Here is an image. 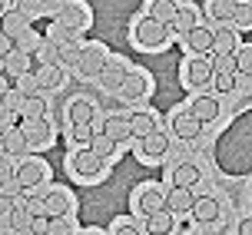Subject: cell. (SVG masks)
Wrapping results in <instances>:
<instances>
[{
    "label": "cell",
    "mask_w": 252,
    "mask_h": 235,
    "mask_svg": "<svg viewBox=\"0 0 252 235\" xmlns=\"http://www.w3.org/2000/svg\"><path fill=\"white\" fill-rule=\"evenodd\" d=\"M169 33H173V27L159 24L156 17H143L136 24V40L143 47H163L166 40H169Z\"/></svg>",
    "instance_id": "cell-1"
},
{
    "label": "cell",
    "mask_w": 252,
    "mask_h": 235,
    "mask_svg": "<svg viewBox=\"0 0 252 235\" xmlns=\"http://www.w3.org/2000/svg\"><path fill=\"white\" fill-rule=\"evenodd\" d=\"M100 169H103V156H96L90 146L80 149V152L73 156V173L76 176H96Z\"/></svg>",
    "instance_id": "cell-2"
},
{
    "label": "cell",
    "mask_w": 252,
    "mask_h": 235,
    "mask_svg": "<svg viewBox=\"0 0 252 235\" xmlns=\"http://www.w3.org/2000/svg\"><path fill=\"white\" fill-rule=\"evenodd\" d=\"M213 76H216V70L209 60H189V66H186L189 87H206V83H213Z\"/></svg>",
    "instance_id": "cell-3"
},
{
    "label": "cell",
    "mask_w": 252,
    "mask_h": 235,
    "mask_svg": "<svg viewBox=\"0 0 252 235\" xmlns=\"http://www.w3.org/2000/svg\"><path fill=\"white\" fill-rule=\"evenodd\" d=\"M83 76H100L103 70H106V57H103L100 47H90L83 50V57H80V66H76Z\"/></svg>",
    "instance_id": "cell-4"
},
{
    "label": "cell",
    "mask_w": 252,
    "mask_h": 235,
    "mask_svg": "<svg viewBox=\"0 0 252 235\" xmlns=\"http://www.w3.org/2000/svg\"><path fill=\"white\" fill-rule=\"evenodd\" d=\"M192 206H196V196L186 186H173L166 192V209L169 212H192Z\"/></svg>",
    "instance_id": "cell-5"
},
{
    "label": "cell",
    "mask_w": 252,
    "mask_h": 235,
    "mask_svg": "<svg viewBox=\"0 0 252 235\" xmlns=\"http://www.w3.org/2000/svg\"><path fill=\"white\" fill-rule=\"evenodd\" d=\"M186 47L196 50V53H209L216 47V33L213 30H206V27H192L186 33Z\"/></svg>",
    "instance_id": "cell-6"
},
{
    "label": "cell",
    "mask_w": 252,
    "mask_h": 235,
    "mask_svg": "<svg viewBox=\"0 0 252 235\" xmlns=\"http://www.w3.org/2000/svg\"><path fill=\"white\" fill-rule=\"evenodd\" d=\"M173 129H176L179 139H196L202 133V119H196L192 113H176V119H173Z\"/></svg>",
    "instance_id": "cell-7"
},
{
    "label": "cell",
    "mask_w": 252,
    "mask_h": 235,
    "mask_svg": "<svg viewBox=\"0 0 252 235\" xmlns=\"http://www.w3.org/2000/svg\"><path fill=\"white\" fill-rule=\"evenodd\" d=\"M0 30H3L7 37L17 40L27 30V13L24 10H3V13H0Z\"/></svg>",
    "instance_id": "cell-8"
},
{
    "label": "cell",
    "mask_w": 252,
    "mask_h": 235,
    "mask_svg": "<svg viewBox=\"0 0 252 235\" xmlns=\"http://www.w3.org/2000/svg\"><path fill=\"white\" fill-rule=\"evenodd\" d=\"M24 136H27V143H33V146H40V143H47L50 139V123L40 116V119H24Z\"/></svg>",
    "instance_id": "cell-9"
},
{
    "label": "cell",
    "mask_w": 252,
    "mask_h": 235,
    "mask_svg": "<svg viewBox=\"0 0 252 235\" xmlns=\"http://www.w3.org/2000/svg\"><path fill=\"white\" fill-rule=\"evenodd\" d=\"M17 179H20V186L30 189V186H40V179H43V166L37 159H27L17 166Z\"/></svg>",
    "instance_id": "cell-10"
},
{
    "label": "cell",
    "mask_w": 252,
    "mask_h": 235,
    "mask_svg": "<svg viewBox=\"0 0 252 235\" xmlns=\"http://www.w3.org/2000/svg\"><path fill=\"white\" fill-rule=\"evenodd\" d=\"M146 232H150V235H169V232H173V212L163 209V212L146 215Z\"/></svg>",
    "instance_id": "cell-11"
},
{
    "label": "cell",
    "mask_w": 252,
    "mask_h": 235,
    "mask_svg": "<svg viewBox=\"0 0 252 235\" xmlns=\"http://www.w3.org/2000/svg\"><path fill=\"white\" fill-rule=\"evenodd\" d=\"M189 113H192L196 119H202V123H213L216 116H219V103H216L213 96H199L192 106H189Z\"/></svg>",
    "instance_id": "cell-12"
},
{
    "label": "cell",
    "mask_w": 252,
    "mask_h": 235,
    "mask_svg": "<svg viewBox=\"0 0 252 235\" xmlns=\"http://www.w3.org/2000/svg\"><path fill=\"white\" fill-rule=\"evenodd\" d=\"M166 149H169L166 133H150V136L143 139V156L146 159H159V156H166Z\"/></svg>",
    "instance_id": "cell-13"
},
{
    "label": "cell",
    "mask_w": 252,
    "mask_h": 235,
    "mask_svg": "<svg viewBox=\"0 0 252 235\" xmlns=\"http://www.w3.org/2000/svg\"><path fill=\"white\" fill-rule=\"evenodd\" d=\"M236 0H206V13L213 17V20H232L236 17Z\"/></svg>",
    "instance_id": "cell-14"
},
{
    "label": "cell",
    "mask_w": 252,
    "mask_h": 235,
    "mask_svg": "<svg viewBox=\"0 0 252 235\" xmlns=\"http://www.w3.org/2000/svg\"><path fill=\"white\" fill-rule=\"evenodd\" d=\"M93 110H96V103L87 96H80L70 103V119L73 123H93Z\"/></svg>",
    "instance_id": "cell-15"
},
{
    "label": "cell",
    "mask_w": 252,
    "mask_h": 235,
    "mask_svg": "<svg viewBox=\"0 0 252 235\" xmlns=\"http://www.w3.org/2000/svg\"><path fill=\"white\" fill-rule=\"evenodd\" d=\"M192 215H196L199 222H216V219H219V202H216V199H209V196L196 199V206H192Z\"/></svg>",
    "instance_id": "cell-16"
},
{
    "label": "cell",
    "mask_w": 252,
    "mask_h": 235,
    "mask_svg": "<svg viewBox=\"0 0 252 235\" xmlns=\"http://www.w3.org/2000/svg\"><path fill=\"white\" fill-rule=\"evenodd\" d=\"M103 133H106V136H113L116 143H123V139L133 136V129H129V119H120V116H106V123H103Z\"/></svg>",
    "instance_id": "cell-17"
},
{
    "label": "cell",
    "mask_w": 252,
    "mask_h": 235,
    "mask_svg": "<svg viewBox=\"0 0 252 235\" xmlns=\"http://www.w3.org/2000/svg\"><path fill=\"white\" fill-rule=\"evenodd\" d=\"M176 13H179L176 0H153V10H150V17H156L159 24H169V27H173Z\"/></svg>",
    "instance_id": "cell-18"
},
{
    "label": "cell",
    "mask_w": 252,
    "mask_h": 235,
    "mask_svg": "<svg viewBox=\"0 0 252 235\" xmlns=\"http://www.w3.org/2000/svg\"><path fill=\"white\" fill-rule=\"evenodd\" d=\"M66 212H70V199L63 196V192L43 196V215H66Z\"/></svg>",
    "instance_id": "cell-19"
},
{
    "label": "cell",
    "mask_w": 252,
    "mask_h": 235,
    "mask_svg": "<svg viewBox=\"0 0 252 235\" xmlns=\"http://www.w3.org/2000/svg\"><path fill=\"white\" fill-rule=\"evenodd\" d=\"M129 129H133V136L146 139L150 133H156V119L150 113H136V116H129Z\"/></svg>",
    "instance_id": "cell-20"
},
{
    "label": "cell",
    "mask_w": 252,
    "mask_h": 235,
    "mask_svg": "<svg viewBox=\"0 0 252 235\" xmlns=\"http://www.w3.org/2000/svg\"><path fill=\"white\" fill-rule=\"evenodd\" d=\"M139 209L146 212V215H153V212H163V209H166V196H163V192H156V189H146V192L139 196Z\"/></svg>",
    "instance_id": "cell-21"
},
{
    "label": "cell",
    "mask_w": 252,
    "mask_h": 235,
    "mask_svg": "<svg viewBox=\"0 0 252 235\" xmlns=\"http://www.w3.org/2000/svg\"><path fill=\"white\" fill-rule=\"evenodd\" d=\"M199 182V169L192 166V162H183V166H176V173H173V186H196Z\"/></svg>",
    "instance_id": "cell-22"
},
{
    "label": "cell",
    "mask_w": 252,
    "mask_h": 235,
    "mask_svg": "<svg viewBox=\"0 0 252 235\" xmlns=\"http://www.w3.org/2000/svg\"><path fill=\"white\" fill-rule=\"evenodd\" d=\"M100 83H103L106 89H123V83H126V70H123V66H110V63H106V70L100 73Z\"/></svg>",
    "instance_id": "cell-23"
},
{
    "label": "cell",
    "mask_w": 252,
    "mask_h": 235,
    "mask_svg": "<svg viewBox=\"0 0 252 235\" xmlns=\"http://www.w3.org/2000/svg\"><path fill=\"white\" fill-rule=\"evenodd\" d=\"M90 149L96 152V156H103V159H110L116 149V139L106 136V133H93V139H90Z\"/></svg>",
    "instance_id": "cell-24"
},
{
    "label": "cell",
    "mask_w": 252,
    "mask_h": 235,
    "mask_svg": "<svg viewBox=\"0 0 252 235\" xmlns=\"http://www.w3.org/2000/svg\"><path fill=\"white\" fill-rule=\"evenodd\" d=\"M123 93H126L129 99H139L143 93H146V76H143V73H126Z\"/></svg>",
    "instance_id": "cell-25"
},
{
    "label": "cell",
    "mask_w": 252,
    "mask_h": 235,
    "mask_svg": "<svg viewBox=\"0 0 252 235\" xmlns=\"http://www.w3.org/2000/svg\"><path fill=\"white\" fill-rule=\"evenodd\" d=\"M192 27H196V10H192V7H179L176 20H173V30L186 37V33H189V30H192Z\"/></svg>",
    "instance_id": "cell-26"
},
{
    "label": "cell",
    "mask_w": 252,
    "mask_h": 235,
    "mask_svg": "<svg viewBox=\"0 0 252 235\" xmlns=\"http://www.w3.org/2000/svg\"><path fill=\"white\" fill-rule=\"evenodd\" d=\"M37 83H40V89H60V83H63L60 66H47V70H40Z\"/></svg>",
    "instance_id": "cell-27"
},
{
    "label": "cell",
    "mask_w": 252,
    "mask_h": 235,
    "mask_svg": "<svg viewBox=\"0 0 252 235\" xmlns=\"http://www.w3.org/2000/svg\"><path fill=\"white\" fill-rule=\"evenodd\" d=\"M213 70L216 73H239V57L236 53H216Z\"/></svg>",
    "instance_id": "cell-28"
},
{
    "label": "cell",
    "mask_w": 252,
    "mask_h": 235,
    "mask_svg": "<svg viewBox=\"0 0 252 235\" xmlns=\"http://www.w3.org/2000/svg\"><path fill=\"white\" fill-rule=\"evenodd\" d=\"M43 106H47V103H43L40 96H24L20 116H24V119H40V116H43Z\"/></svg>",
    "instance_id": "cell-29"
},
{
    "label": "cell",
    "mask_w": 252,
    "mask_h": 235,
    "mask_svg": "<svg viewBox=\"0 0 252 235\" xmlns=\"http://www.w3.org/2000/svg\"><path fill=\"white\" fill-rule=\"evenodd\" d=\"M3 139H7V152H13V156H20V152L27 149L24 129H7V133H3Z\"/></svg>",
    "instance_id": "cell-30"
},
{
    "label": "cell",
    "mask_w": 252,
    "mask_h": 235,
    "mask_svg": "<svg viewBox=\"0 0 252 235\" xmlns=\"http://www.w3.org/2000/svg\"><path fill=\"white\" fill-rule=\"evenodd\" d=\"M216 53H232L236 50V33L232 30H216Z\"/></svg>",
    "instance_id": "cell-31"
},
{
    "label": "cell",
    "mask_w": 252,
    "mask_h": 235,
    "mask_svg": "<svg viewBox=\"0 0 252 235\" xmlns=\"http://www.w3.org/2000/svg\"><path fill=\"white\" fill-rule=\"evenodd\" d=\"M213 83H216L219 93H232V89H236V73H216Z\"/></svg>",
    "instance_id": "cell-32"
},
{
    "label": "cell",
    "mask_w": 252,
    "mask_h": 235,
    "mask_svg": "<svg viewBox=\"0 0 252 235\" xmlns=\"http://www.w3.org/2000/svg\"><path fill=\"white\" fill-rule=\"evenodd\" d=\"M17 10H24L27 17H33V13L47 10V3H43V0H17Z\"/></svg>",
    "instance_id": "cell-33"
},
{
    "label": "cell",
    "mask_w": 252,
    "mask_h": 235,
    "mask_svg": "<svg viewBox=\"0 0 252 235\" xmlns=\"http://www.w3.org/2000/svg\"><path fill=\"white\" fill-rule=\"evenodd\" d=\"M73 139H76V143H83V146H90V139H93V126H90V123H73Z\"/></svg>",
    "instance_id": "cell-34"
},
{
    "label": "cell",
    "mask_w": 252,
    "mask_h": 235,
    "mask_svg": "<svg viewBox=\"0 0 252 235\" xmlns=\"http://www.w3.org/2000/svg\"><path fill=\"white\" fill-rule=\"evenodd\" d=\"M232 20H236L239 27H252V3H246V0H242L239 7H236V17H232Z\"/></svg>",
    "instance_id": "cell-35"
},
{
    "label": "cell",
    "mask_w": 252,
    "mask_h": 235,
    "mask_svg": "<svg viewBox=\"0 0 252 235\" xmlns=\"http://www.w3.org/2000/svg\"><path fill=\"white\" fill-rule=\"evenodd\" d=\"M24 66H27V57H24V53H17V50H13V53H7V73H20Z\"/></svg>",
    "instance_id": "cell-36"
},
{
    "label": "cell",
    "mask_w": 252,
    "mask_h": 235,
    "mask_svg": "<svg viewBox=\"0 0 252 235\" xmlns=\"http://www.w3.org/2000/svg\"><path fill=\"white\" fill-rule=\"evenodd\" d=\"M0 192H3V196H10V199H17L20 192H24V186H20V179L13 176V179H7V182H0Z\"/></svg>",
    "instance_id": "cell-37"
},
{
    "label": "cell",
    "mask_w": 252,
    "mask_h": 235,
    "mask_svg": "<svg viewBox=\"0 0 252 235\" xmlns=\"http://www.w3.org/2000/svg\"><path fill=\"white\" fill-rule=\"evenodd\" d=\"M30 232H33V235H47V232H50V215H33Z\"/></svg>",
    "instance_id": "cell-38"
},
{
    "label": "cell",
    "mask_w": 252,
    "mask_h": 235,
    "mask_svg": "<svg viewBox=\"0 0 252 235\" xmlns=\"http://www.w3.org/2000/svg\"><path fill=\"white\" fill-rule=\"evenodd\" d=\"M47 235H70L66 219H63V215H50V232H47Z\"/></svg>",
    "instance_id": "cell-39"
},
{
    "label": "cell",
    "mask_w": 252,
    "mask_h": 235,
    "mask_svg": "<svg viewBox=\"0 0 252 235\" xmlns=\"http://www.w3.org/2000/svg\"><path fill=\"white\" fill-rule=\"evenodd\" d=\"M17 87H20L24 96H33V93L40 89V83H37V76H33V80H30V76H20V83H17Z\"/></svg>",
    "instance_id": "cell-40"
},
{
    "label": "cell",
    "mask_w": 252,
    "mask_h": 235,
    "mask_svg": "<svg viewBox=\"0 0 252 235\" xmlns=\"http://www.w3.org/2000/svg\"><path fill=\"white\" fill-rule=\"evenodd\" d=\"M239 73H252V47H242V53H239Z\"/></svg>",
    "instance_id": "cell-41"
},
{
    "label": "cell",
    "mask_w": 252,
    "mask_h": 235,
    "mask_svg": "<svg viewBox=\"0 0 252 235\" xmlns=\"http://www.w3.org/2000/svg\"><path fill=\"white\" fill-rule=\"evenodd\" d=\"M17 119V110H7V106H0V133H7V126Z\"/></svg>",
    "instance_id": "cell-42"
},
{
    "label": "cell",
    "mask_w": 252,
    "mask_h": 235,
    "mask_svg": "<svg viewBox=\"0 0 252 235\" xmlns=\"http://www.w3.org/2000/svg\"><path fill=\"white\" fill-rule=\"evenodd\" d=\"M13 50H17V40L7 37V33L0 30V57H7V53H13Z\"/></svg>",
    "instance_id": "cell-43"
},
{
    "label": "cell",
    "mask_w": 252,
    "mask_h": 235,
    "mask_svg": "<svg viewBox=\"0 0 252 235\" xmlns=\"http://www.w3.org/2000/svg\"><path fill=\"white\" fill-rule=\"evenodd\" d=\"M80 57H83V50H76V47H66V50H63V63H73V66H80Z\"/></svg>",
    "instance_id": "cell-44"
},
{
    "label": "cell",
    "mask_w": 252,
    "mask_h": 235,
    "mask_svg": "<svg viewBox=\"0 0 252 235\" xmlns=\"http://www.w3.org/2000/svg\"><path fill=\"white\" fill-rule=\"evenodd\" d=\"M17 176V169L10 166V159H0V182H7V179H13Z\"/></svg>",
    "instance_id": "cell-45"
},
{
    "label": "cell",
    "mask_w": 252,
    "mask_h": 235,
    "mask_svg": "<svg viewBox=\"0 0 252 235\" xmlns=\"http://www.w3.org/2000/svg\"><path fill=\"white\" fill-rule=\"evenodd\" d=\"M7 212H13V199L0 192V215H7Z\"/></svg>",
    "instance_id": "cell-46"
},
{
    "label": "cell",
    "mask_w": 252,
    "mask_h": 235,
    "mask_svg": "<svg viewBox=\"0 0 252 235\" xmlns=\"http://www.w3.org/2000/svg\"><path fill=\"white\" fill-rule=\"evenodd\" d=\"M10 87H13V80H10L7 73H3V76H0V99H3L7 93H10Z\"/></svg>",
    "instance_id": "cell-47"
},
{
    "label": "cell",
    "mask_w": 252,
    "mask_h": 235,
    "mask_svg": "<svg viewBox=\"0 0 252 235\" xmlns=\"http://www.w3.org/2000/svg\"><path fill=\"white\" fill-rule=\"evenodd\" d=\"M239 235H252V219H242L239 222Z\"/></svg>",
    "instance_id": "cell-48"
},
{
    "label": "cell",
    "mask_w": 252,
    "mask_h": 235,
    "mask_svg": "<svg viewBox=\"0 0 252 235\" xmlns=\"http://www.w3.org/2000/svg\"><path fill=\"white\" fill-rule=\"evenodd\" d=\"M43 3H47V13H53V10H60V7H63V0H43Z\"/></svg>",
    "instance_id": "cell-49"
},
{
    "label": "cell",
    "mask_w": 252,
    "mask_h": 235,
    "mask_svg": "<svg viewBox=\"0 0 252 235\" xmlns=\"http://www.w3.org/2000/svg\"><path fill=\"white\" fill-rule=\"evenodd\" d=\"M116 235H139V232L133 229V225H120V229H116Z\"/></svg>",
    "instance_id": "cell-50"
},
{
    "label": "cell",
    "mask_w": 252,
    "mask_h": 235,
    "mask_svg": "<svg viewBox=\"0 0 252 235\" xmlns=\"http://www.w3.org/2000/svg\"><path fill=\"white\" fill-rule=\"evenodd\" d=\"M3 152H7V139H3V133H0V159H3Z\"/></svg>",
    "instance_id": "cell-51"
},
{
    "label": "cell",
    "mask_w": 252,
    "mask_h": 235,
    "mask_svg": "<svg viewBox=\"0 0 252 235\" xmlns=\"http://www.w3.org/2000/svg\"><path fill=\"white\" fill-rule=\"evenodd\" d=\"M7 73V57H0V76Z\"/></svg>",
    "instance_id": "cell-52"
},
{
    "label": "cell",
    "mask_w": 252,
    "mask_h": 235,
    "mask_svg": "<svg viewBox=\"0 0 252 235\" xmlns=\"http://www.w3.org/2000/svg\"><path fill=\"white\" fill-rule=\"evenodd\" d=\"M0 13H3V0H0Z\"/></svg>",
    "instance_id": "cell-53"
},
{
    "label": "cell",
    "mask_w": 252,
    "mask_h": 235,
    "mask_svg": "<svg viewBox=\"0 0 252 235\" xmlns=\"http://www.w3.org/2000/svg\"><path fill=\"white\" fill-rule=\"evenodd\" d=\"M236 3H242V0H236Z\"/></svg>",
    "instance_id": "cell-54"
},
{
    "label": "cell",
    "mask_w": 252,
    "mask_h": 235,
    "mask_svg": "<svg viewBox=\"0 0 252 235\" xmlns=\"http://www.w3.org/2000/svg\"><path fill=\"white\" fill-rule=\"evenodd\" d=\"M93 235H96V232H93Z\"/></svg>",
    "instance_id": "cell-55"
}]
</instances>
